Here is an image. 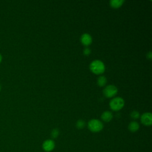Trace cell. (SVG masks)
Wrapping results in <instances>:
<instances>
[{
    "label": "cell",
    "instance_id": "obj_1",
    "mask_svg": "<svg viewBox=\"0 0 152 152\" xmlns=\"http://www.w3.org/2000/svg\"><path fill=\"white\" fill-rule=\"evenodd\" d=\"M90 70L96 74H100L103 73L105 70L104 63L100 60H94L90 65Z\"/></svg>",
    "mask_w": 152,
    "mask_h": 152
},
{
    "label": "cell",
    "instance_id": "obj_2",
    "mask_svg": "<svg viewBox=\"0 0 152 152\" xmlns=\"http://www.w3.org/2000/svg\"><path fill=\"white\" fill-rule=\"evenodd\" d=\"M88 128L89 130L93 132H98L102 130L103 128V125L102 122L96 119H93L88 121Z\"/></svg>",
    "mask_w": 152,
    "mask_h": 152
},
{
    "label": "cell",
    "instance_id": "obj_3",
    "mask_svg": "<svg viewBox=\"0 0 152 152\" xmlns=\"http://www.w3.org/2000/svg\"><path fill=\"white\" fill-rule=\"evenodd\" d=\"M124 100L122 97H116L112 99L109 102L110 107L113 110H119L124 106Z\"/></svg>",
    "mask_w": 152,
    "mask_h": 152
},
{
    "label": "cell",
    "instance_id": "obj_4",
    "mask_svg": "<svg viewBox=\"0 0 152 152\" xmlns=\"http://www.w3.org/2000/svg\"><path fill=\"white\" fill-rule=\"evenodd\" d=\"M118 92L116 87L114 85H108L105 87L103 90V94L107 97H112L114 96Z\"/></svg>",
    "mask_w": 152,
    "mask_h": 152
},
{
    "label": "cell",
    "instance_id": "obj_5",
    "mask_svg": "<svg viewBox=\"0 0 152 152\" xmlns=\"http://www.w3.org/2000/svg\"><path fill=\"white\" fill-rule=\"evenodd\" d=\"M141 122L146 126H150L152 124V115L150 112L144 113L141 116Z\"/></svg>",
    "mask_w": 152,
    "mask_h": 152
},
{
    "label": "cell",
    "instance_id": "obj_6",
    "mask_svg": "<svg viewBox=\"0 0 152 152\" xmlns=\"http://www.w3.org/2000/svg\"><path fill=\"white\" fill-rule=\"evenodd\" d=\"M55 146V142L50 139L45 140L42 144V148L44 151L46 152H50L52 151Z\"/></svg>",
    "mask_w": 152,
    "mask_h": 152
},
{
    "label": "cell",
    "instance_id": "obj_7",
    "mask_svg": "<svg viewBox=\"0 0 152 152\" xmlns=\"http://www.w3.org/2000/svg\"><path fill=\"white\" fill-rule=\"evenodd\" d=\"M80 39L81 43L85 46H88L92 42V37L88 33H83L81 35Z\"/></svg>",
    "mask_w": 152,
    "mask_h": 152
},
{
    "label": "cell",
    "instance_id": "obj_8",
    "mask_svg": "<svg viewBox=\"0 0 152 152\" xmlns=\"http://www.w3.org/2000/svg\"><path fill=\"white\" fill-rule=\"evenodd\" d=\"M113 118V115L111 112L110 111H104L102 113L101 115L102 119L104 122H109L112 120Z\"/></svg>",
    "mask_w": 152,
    "mask_h": 152
},
{
    "label": "cell",
    "instance_id": "obj_9",
    "mask_svg": "<svg viewBox=\"0 0 152 152\" xmlns=\"http://www.w3.org/2000/svg\"><path fill=\"white\" fill-rule=\"evenodd\" d=\"M140 125L136 121H132L128 125V129L131 132H134L138 130Z\"/></svg>",
    "mask_w": 152,
    "mask_h": 152
},
{
    "label": "cell",
    "instance_id": "obj_10",
    "mask_svg": "<svg viewBox=\"0 0 152 152\" xmlns=\"http://www.w3.org/2000/svg\"><path fill=\"white\" fill-rule=\"evenodd\" d=\"M125 1L124 0H111L109 3L112 7L117 8L120 7Z\"/></svg>",
    "mask_w": 152,
    "mask_h": 152
},
{
    "label": "cell",
    "instance_id": "obj_11",
    "mask_svg": "<svg viewBox=\"0 0 152 152\" xmlns=\"http://www.w3.org/2000/svg\"><path fill=\"white\" fill-rule=\"evenodd\" d=\"M97 84L100 86V87H102V86H104L106 82H107V79L106 78V77L103 76V75H102V76H99L97 78Z\"/></svg>",
    "mask_w": 152,
    "mask_h": 152
},
{
    "label": "cell",
    "instance_id": "obj_12",
    "mask_svg": "<svg viewBox=\"0 0 152 152\" xmlns=\"http://www.w3.org/2000/svg\"><path fill=\"white\" fill-rule=\"evenodd\" d=\"M85 126V122L83 119H79L76 122V126L78 129H83Z\"/></svg>",
    "mask_w": 152,
    "mask_h": 152
},
{
    "label": "cell",
    "instance_id": "obj_13",
    "mask_svg": "<svg viewBox=\"0 0 152 152\" xmlns=\"http://www.w3.org/2000/svg\"><path fill=\"white\" fill-rule=\"evenodd\" d=\"M59 134V129H57V128H55L53 129L52 131H51V133H50V135L51 137L53 138H56L58 137Z\"/></svg>",
    "mask_w": 152,
    "mask_h": 152
},
{
    "label": "cell",
    "instance_id": "obj_14",
    "mask_svg": "<svg viewBox=\"0 0 152 152\" xmlns=\"http://www.w3.org/2000/svg\"><path fill=\"white\" fill-rule=\"evenodd\" d=\"M130 115H131V117L134 119H137L140 117L139 112L136 110H134V111L131 112V113H130Z\"/></svg>",
    "mask_w": 152,
    "mask_h": 152
},
{
    "label": "cell",
    "instance_id": "obj_15",
    "mask_svg": "<svg viewBox=\"0 0 152 152\" xmlns=\"http://www.w3.org/2000/svg\"><path fill=\"white\" fill-rule=\"evenodd\" d=\"M83 53L85 55H88L91 53V50L88 48H85L83 50Z\"/></svg>",
    "mask_w": 152,
    "mask_h": 152
},
{
    "label": "cell",
    "instance_id": "obj_16",
    "mask_svg": "<svg viewBox=\"0 0 152 152\" xmlns=\"http://www.w3.org/2000/svg\"><path fill=\"white\" fill-rule=\"evenodd\" d=\"M147 57L148 58V59H151V57H152V55H151V51H150V52H148V53H147Z\"/></svg>",
    "mask_w": 152,
    "mask_h": 152
},
{
    "label": "cell",
    "instance_id": "obj_17",
    "mask_svg": "<svg viewBox=\"0 0 152 152\" xmlns=\"http://www.w3.org/2000/svg\"><path fill=\"white\" fill-rule=\"evenodd\" d=\"M2 55L0 54V63H1V61H2Z\"/></svg>",
    "mask_w": 152,
    "mask_h": 152
},
{
    "label": "cell",
    "instance_id": "obj_18",
    "mask_svg": "<svg viewBox=\"0 0 152 152\" xmlns=\"http://www.w3.org/2000/svg\"><path fill=\"white\" fill-rule=\"evenodd\" d=\"M1 85H0V91H1Z\"/></svg>",
    "mask_w": 152,
    "mask_h": 152
}]
</instances>
